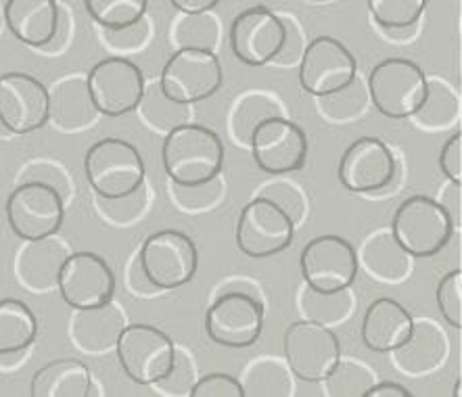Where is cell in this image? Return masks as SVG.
I'll list each match as a JSON object with an SVG mask.
<instances>
[{
  "label": "cell",
  "mask_w": 462,
  "mask_h": 397,
  "mask_svg": "<svg viewBox=\"0 0 462 397\" xmlns=\"http://www.w3.org/2000/svg\"><path fill=\"white\" fill-rule=\"evenodd\" d=\"M162 162L168 178L180 187L209 182L224 168V143L201 124H180L163 138Z\"/></svg>",
  "instance_id": "cell-1"
},
{
  "label": "cell",
  "mask_w": 462,
  "mask_h": 397,
  "mask_svg": "<svg viewBox=\"0 0 462 397\" xmlns=\"http://www.w3.org/2000/svg\"><path fill=\"white\" fill-rule=\"evenodd\" d=\"M389 230L412 260H425L444 251L457 228L438 198L412 195L395 209Z\"/></svg>",
  "instance_id": "cell-2"
},
{
  "label": "cell",
  "mask_w": 462,
  "mask_h": 397,
  "mask_svg": "<svg viewBox=\"0 0 462 397\" xmlns=\"http://www.w3.org/2000/svg\"><path fill=\"white\" fill-rule=\"evenodd\" d=\"M86 180L97 197L120 198L132 195L144 184V162L141 151L122 138H101L84 155Z\"/></svg>",
  "instance_id": "cell-3"
},
{
  "label": "cell",
  "mask_w": 462,
  "mask_h": 397,
  "mask_svg": "<svg viewBox=\"0 0 462 397\" xmlns=\"http://www.w3.org/2000/svg\"><path fill=\"white\" fill-rule=\"evenodd\" d=\"M368 98L381 115L408 119L417 114L427 95V74L404 57L383 59L366 79Z\"/></svg>",
  "instance_id": "cell-4"
},
{
  "label": "cell",
  "mask_w": 462,
  "mask_h": 397,
  "mask_svg": "<svg viewBox=\"0 0 462 397\" xmlns=\"http://www.w3.org/2000/svg\"><path fill=\"white\" fill-rule=\"evenodd\" d=\"M117 360L132 383L153 387L176 360V343L153 324H126L116 343Z\"/></svg>",
  "instance_id": "cell-5"
},
{
  "label": "cell",
  "mask_w": 462,
  "mask_h": 397,
  "mask_svg": "<svg viewBox=\"0 0 462 397\" xmlns=\"http://www.w3.org/2000/svg\"><path fill=\"white\" fill-rule=\"evenodd\" d=\"M6 222L22 241H42L55 236L63 226L65 203L51 184L30 180L19 184L5 203Z\"/></svg>",
  "instance_id": "cell-6"
},
{
  "label": "cell",
  "mask_w": 462,
  "mask_h": 397,
  "mask_svg": "<svg viewBox=\"0 0 462 397\" xmlns=\"http://www.w3.org/2000/svg\"><path fill=\"white\" fill-rule=\"evenodd\" d=\"M224 71L214 51L178 49L171 52L160 76L163 95L182 105L208 101L222 88Z\"/></svg>",
  "instance_id": "cell-7"
},
{
  "label": "cell",
  "mask_w": 462,
  "mask_h": 397,
  "mask_svg": "<svg viewBox=\"0 0 462 397\" xmlns=\"http://www.w3.org/2000/svg\"><path fill=\"white\" fill-rule=\"evenodd\" d=\"M138 262L157 291H176L195 278L199 251L187 233L160 230L143 243Z\"/></svg>",
  "instance_id": "cell-8"
},
{
  "label": "cell",
  "mask_w": 462,
  "mask_h": 397,
  "mask_svg": "<svg viewBox=\"0 0 462 397\" xmlns=\"http://www.w3.org/2000/svg\"><path fill=\"white\" fill-rule=\"evenodd\" d=\"M295 222L268 197L257 195L241 209L236 222V249L252 260H266L291 247Z\"/></svg>",
  "instance_id": "cell-9"
},
{
  "label": "cell",
  "mask_w": 462,
  "mask_h": 397,
  "mask_svg": "<svg viewBox=\"0 0 462 397\" xmlns=\"http://www.w3.org/2000/svg\"><path fill=\"white\" fill-rule=\"evenodd\" d=\"M86 86L97 114L122 117L136 111L144 92L143 69L134 61L114 55L92 65L86 74Z\"/></svg>",
  "instance_id": "cell-10"
},
{
  "label": "cell",
  "mask_w": 462,
  "mask_h": 397,
  "mask_svg": "<svg viewBox=\"0 0 462 397\" xmlns=\"http://www.w3.org/2000/svg\"><path fill=\"white\" fill-rule=\"evenodd\" d=\"M263 306L247 291H226L211 303L206 314V335L211 343L230 349H245L260 341Z\"/></svg>",
  "instance_id": "cell-11"
},
{
  "label": "cell",
  "mask_w": 462,
  "mask_h": 397,
  "mask_svg": "<svg viewBox=\"0 0 462 397\" xmlns=\"http://www.w3.org/2000/svg\"><path fill=\"white\" fill-rule=\"evenodd\" d=\"M282 346L291 374L306 383H320L341 357V343L335 330L306 318L289 324Z\"/></svg>",
  "instance_id": "cell-12"
},
{
  "label": "cell",
  "mask_w": 462,
  "mask_h": 397,
  "mask_svg": "<svg viewBox=\"0 0 462 397\" xmlns=\"http://www.w3.org/2000/svg\"><path fill=\"white\" fill-rule=\"evenodd\" d=\"M300 268L306 287L333 293L356 282L360 270L358 251L339 235L316 236L301 249Z\"/></svg>",
  "instance_id": "cell-13"
},
{
  "label": "cell",
  "mask_w": 462,
  "mask_h": 397,
  "mask_svg": "<svg viewBox=\"0 0 462 397\" xmlns=\"http://www.w3.org/2000/svg\"><path fill=\"white\" fill-rule=\"evenodd\" d=\"M254 162L263 174L287 176L308 162V136L287 115L268 117L257 125L249 141Z\"/></svg>",
  "instance_id": "cell-14"
},
{
  "label": "cell",
  "mask_w": 462,
  "mask_h": 397,
  "mask_svg": "<svg viewBox=\"0 0 462 397\" xmlns=\"http://www.w3.org/2000/svg\"><path fill=\"white\" fill-rule=\"evenodd\" d=\"M61 300L71 309L101 308L116 295V274L105 257L92 251L68 254L57 276Z\"/></svg>",
  "instance_id": "cell-15"
},
{
  "label": "cell",
  "mask_w": 462,
  "mask_h": 397,
  "mask_svg": "<svg viewBox=\"0 0 462 397\" xmlns=\"http://www.w3.org/2000/svg\"><path fill=\"white\" fill-rule=\"evenodd\" d=\"M358 76V61L341 40L319 36L310 40L300 59V84L312 97L337 92Z\"/></svg>",
  "instance_id": "cell-16"
},
{
  "label": "cell",
  "mask_w": 462,
  "mask_h": 397,
  "mask_svg": "<svg viewBox=\"0 0 462 397\" xmlns=\"http://www.w3.org/2000/svg\"><path fill=\"white\" fill-rule=\"evenodd\" d=\"M337 176L349 193L374 195L393 182L395 157L381 138L360 136L343 151Z\"/></svg>",
  "instance_id": "cell-17"
},
{
  "label": "cell",
  "mask_w": 462,
  "mask_h": 397,
  "mask_svg": "<svg viewBox=\"0 0 462 397\" xmlns=\"http://www.w3.org/2000/svg\"><path fill=\"white\" fill-rule=\"evenodd\" d=\"M230 49L241 63L249 68H263L279 55L285 40V23L279 13L263 5L249 6L233 19Z\"/></svg>",
  "instance_id": "cell-18"
},
{
  "label": "cell",
  "mask_w": 462,
  "mask_h": 397,
  "mask_svg": "<svg viewBox=\"0 0 462 397\" xmlns=\"http://www.w3.org/2000/svg\"><path fill=\"white\" fill-rule=\"evenodd\" d=\"M0 124L13 134H32L49 124V88L23 71L0 76Z\"/></svg>",
  "instance_id": "cell-19"
},
{
  "label": "cell",
  "mask_w": 462,
  "mask_h": 397,
  "mask_svg": "<svg viewBox=\"0 0 462 397\" xmlns=\"http://www.w3.org/2000/svg\"><path fill=\"white\" fill-rule=\"evenodd\" d=\"M450 346L441 327L431 318L412 322L411 337L392 352L393 366L404 376H427L446 362Z\"/></svg>",
  "instance_id": "cell-20"
},
{
  "label": "cell",
  "mask_w": 462,
  "mask_h": 397,
  "mask_svg": "<svg viewBox=\"0 0 462 397\" xmlns=\"http://www.w3.org/2000/svg\"><path fill=\"white\" fill-rule=\"evenodd\" d=\"M3 15L6 30L19 42L44 49L57 38L61 13L57 0H6Z\"/></svg>",
  "instance_id": "cell-21"
},
{
  "label": "cell",
  "mask_w": 462,
  "mask_h": 397,
  "mask_svg": "<svg viewBox=\"0 0 462 397\" xmlns=\"http://www.w3.org/2000/svg\"><path fill=\"white\" fill-rule=\"evenodd\" d=\"M414 318L400 301L379 297L366 308L360 337L366 349L374 354H392L411 337Z\"/></svg>",
  "instance_id": "cell-22"
},
{
  "label": "cell",
  "mask_w": 462,
  "mask_h": 397,
  "mask_svg": "<svg viewBox=\"0 0 462 397\" xmlns=\"http://www.w3.org/2000/svg\"><path fill=\"white\" fill-rule=\"evenodd\" d=\"M71 316V339L86 354H103L116 349L117 337L126 327V316L114 303L101 308L74 309Z\"/></svg>",
  "instance_id": "cell-23"
},
{
  "label": "cell",
  "mask_w": 462,
  "mask_h": 397,
  "mask_svg": "<svg viewBox=\"0 0 462 397\" xmlns=\"http://www.w3.org/2000/svg\"><path fill=\"white\" fill-rule=\"evenodd\" d=\"M358 263L368 276L385 284L404 282L412 272V257L402 249L389 228L377 230L366 238L358 254Z\"/></svg>",
  "instance_id": "cell-24"
},
{
  "label": "cell",
  "mask_w": 462,
  "mask_h": 397,
  "mask_svg": "<svg viewBox=\"0 0 462 397\" xmlns=\"http://www.w3.org/2000/svg\"><path fill=\"white\" fill-rule=\"evenodd\" d=\"M90 392V368L74 357H61L44 364L36 370L30 383L32 397H88Z\"/></svg>",
  "instance_id": "cell-25"
},
{
  "label": "cell",
  "mask_w": 462,
  "mask_h": 397,
  "mask_svg": "<svg viewBox=\"0 0 462 397\" xmlns=\"http://www.w3.org/2000/svg\"><path fill=\"white\" fill-rule=\"evenodd\" d=\"M97 109L86 86V76L65 78L49 90V122L63 130H80L95 122Z\"/></svg>",
  "instance_id": "cell-26"
},
{
  "label": "cell",
  "mask_w": 462,
  "mask_h": 397,
  "mask_svg": "<svg viewBox=\"0 0 462 397\" xmlns=\"http://www.w3.org/2000/svg\"><path fill=\"white\" fill-rule=\"evenodd\" d=\"M65 257H68V251L63 245L52 241V236L42 238V241H28V245L19 251V281L36 293H46L57 287L59 268Z\"/></svg>",
  "instance_id": "cell-27"
},
{
  "label": "cell",
  "mask_w": 462,
  "mask_h": 397,
  "mask_svg": "<svg viewBox=\"0 0 462 397\" xmlns=\"http://www.w3.org/2000/svg\"><path fill=\"white\" fill-rule=\"evenodd\" d=\"M285 115V105L279 101V97L270 95L263 90H247L236 98L228 117L230 136L241 147H249L254 130L263 119Z\"/></svg>",
  "instance_id": "cell-28"
},
{
  "label": "cell",
  "mask_w": 462,
  "mask_h": 397,
  "mask_svg": "<svg viewBox=\"0 0 462 397\" xmlns=\"http://www.w3.org/2000/svg\"><path fill=\"white\" fill-rule=\"evenodd\" d=\"M38 318L22 300H0V355H17L34 346Z\"/></svg>",
  "instance_id": "cell-29"
},
{
  "label": "cell",
  "mask_w": 462,
  "mask_h": 397,
  "mask_svg": "<svg viewBox=\"0 0 462 397\" xmlns=\"http://www.w3.org/2000/svg\"><path fill=\"white\" fill-rule=\"evenodd\" d=\"M460 117L458 92L441 78L427 76V95L417 114L411 115L419 128L446 130L452 128Z\"/></svg>",
  "instance_id": "cell-30"
},
{
  "label": "cell",
  "mask_w": 462,
  "mask_h": 397,
  "mask_svg": "<svg viewBox=\"0 0 462 397\" xmlns=\"http://www.w3.org/2000/svg\"><path fill=\"white\" fill-rule=\"evenodd\" d=\"M245 397H291L293 379L287 362L274 357H257L243 370L241 379Z\"/></svg>",
  "instance_id": "cell-31"
},
{
  "label": "cell",
  "mask_w": 462,
  "mask_h": 397,
  "mask_svg": "<svg viewBox=\"0 0 462 397\" xmlns=\"http://www.w3.org/2000/svg\"><path fill=\"white\" fill-rule=\"evenodd\" d=\"M220 22L211 11L180 13L170 28V42L178 49H203L214 51L220 42Z\"/></svg>",
  "instance_id": "cell-32"
},
{
  "label": "cell",
  "mask_w": 462,
  "mask_h": 397,
  "mask_svg": "<svg viewBox=\"0 0 462 397\" xmlns=\"http://www.w3.org/2000/svg\"><path fill=\"white\" fill-rule=\"evenodd\" d=\"M356 295L352 287L322 293L310 287H303L300 295V309L306 320L325 324V327H337L346 322L356 309Z\"/></svg>",
  "instance_id": "cell-33"
},
{
  "label": "cell",
  "mask_w": 462,
  "mask_h": 397,
  "mask_svg": "<svg viewBox=\"0 0 462 397\" xmlns=\"http://www.w3.org/2000/svg\"><path fill=\"white\" fill-rule=\"evenodd\" d=\"M138 111L144 122H147L155 132H163L168 134L176 125L187 124L193 117V109L190 105H182L171 101L170 97L163 95L160 82H153L151 86H144L143 98L138 103Z\"/></svg>",
  "instance_id": "cell-34"
},
{
  "label": "cell",
  "mask_w": 462,
  "mask_h": 397,
  "mask_svg": "<svg viewBox=\"0 0 462 397\" xmlns=\"http://www.w3.org/2000/svg\"><path fill=\"white\" fill-rule=\"evenodd\" d=\"M320 383L322 393L327 397H366L377 383V373L366 364L339 357V362Z\"/></svg>",
  "instance_id": "cell-35"
},
{
  "label": "cell",
  "mask_w": 462,
  "mask_h": 397,
  "mask_svg": "<svg viewBox=\"0 0 462 397\" xmlns=\"http://www.w3.org/2000/svg\"><path fill=\"white\" fill-rule=\"evenodd\" d=\"M368 103H371L368 90L358 76H356L346 88L331 92V95L319 97L320 114L333 124H347L352 122V119L365 115Z\"/></svg>",
  "instance_id": "cell-36"
},
{
  "label": "cell",
  "mask_w": 462,
  "mask_h": 397,
  "mask_svg": "<svg viewBox=\"0 0 462 397\" xmlns=\"http://www.w3.org/2000/svg\"><path fill=\"white\" fill-rule=\"evenodd\" d=\"M84 6L103 30H122L147 15L149 0H84Z\"/></svg>",
  "instance_id": "cell-37"
},
{
  "label": "cell",
  "mask_w": 462,
  "mask_h": 397,
  "mask_svg": "<svg viewBox=\"0 0 462 397\" xmlns=\"http://www.w3.org/2000/svg\"><path fill=\"white\" fill-rule=\"evenodd\" d=\"M429 0H366L374 23L385 32L411 30L420 22Z\"/></svg>",
  "instance_id": "cell-38"
},
{
  "label": "cell",
  "mask_w": 462,
  "mask_h": 397,
  "mask_svg": "<svg viewBox=\"0 0 462 397\" xmlns=\"http://www.w3.org/2000/svg\"><path fill=\"white\" fill-rule=\"evenodd\" d=\"M170 197L182 211L214 209L224 197V182L220 176L211 178L209 182L193 184V187H180V184L171 182Z\"/></svg>",
  "instance_id": "cell-39"
},
{
  "label": "cell",
  "mask_w": 462,
  "mask_h": 397,
  "mask_svg": "<svg viewBox=\"0 0 462 397\" xmlns=\"http://www.w3.org/2000/svg\"><path fill=\"white\" fill-rule=\"evenodd\" d=\"M439 314L452 328H462V270H450L435 289Z\"/></svg>",
  "instance_id": "cell-40"
},
{
  "label": "cell",
  "mask_w": 462,
  "mask_h": 397,
  "mask_svg": "<svg viewBox=\"0 0 462 397\" xmlns=\"http://www.w3.org/2000/svg\"><path fill=\"white\" fill-rule=\"evenodd\" d=\"M195 381H197V370H195L193 360H190V355L184 352V349L176 347L174 366H171L170 373L163 376L162 381H157L153 387L163 395L189 397Z\"/></svg>",
  "instance_id": "cell-41"
},
{
  "label": "cell",
  "mask_w": 462,
  "mask_h": 397,
  "mask_svg": "<svg viewBox=\"0 0 462 397\" xmlns=\"http://www.w3.org/2000/svg\"><path fill=\"white\" fill-rule=\"evenodd\" d=\"M262 197H268L270 201H274L282 211H287L289 217L295 222V226L303 220L308 211L306 197H303L301 189L293 184L291 180H274L266 184L260 190Z\"/></svg>",
  "instance_id": "cell-42"
},
{
  "label": "cell",
  "mask_w": 462,
  "mask_h": 397,
  "mask_svg": "<svg viewBox=\"0 0 462 397\" xmlns=\"http://www.w3.org/2000/svg\"><path fill=\"white\" fill-rule=\"evenodd\" d=\"M189 397H245V392L233 374L209 373L195 381Z\"/></svg>",
  "instance_id": "cell-43"
},
{
  "label": "cell",
  "mask_w": 462,
  "mask_h": 397,
  "mask_svg": "<svg viewBox=\"0 0 462 397\" xmlns=\"http://www.w3.org/2000/svg\"><path fill=\"white\" fill-rule=\"evenodd\" d=\"M282 23H285V40H282V46L279 51V55L273 59V63L282 65V68H291V65L300 63V59L306 51V34H303L300 22L291 15H281Z\"/></svg>",
  "instance_id": "cell-44"
},
{
  "label": "cell",
  "mask_w": 462,
  "mask_h": 397,
  "mask_svg": "<svg viewBox=\"0 0 462 397\" xmlns=\"http://www.w3.org/2000/svg\"><path fill=\"white\" fill-rule=\"evenodd\" d=\"M151 36V25L147 19H141V22L128 25V28L122 30H105V40L111 49L116 51H136L149 42Z\"/></svg>",
  "instance_id": "cell-45"
},
{
  "label": "cell",
  "mask_w": 462,
  "mask_h": 397,
  "mask_svg": "<svg viewBox=\"0 0 462 397\" xmlns=\"http://www.w3.org/2000/svg\"><path fill=\"white\" fill-rule=\"evenodd\" d=\"M439 170L450 182L462 184V132L457 130L439 151Z\"/></svg>",
  "instance_id": "cell-46"
},
{
  "label": "cell",
  "mask_w": 462,
  "mask_h": 397,
  "mask_svg": "<svg viewBox=\"0 0 462 397\" xmlns=\"http://www.w3.org/2000/svg\"><path fill=\"white\" fill-rule=\"evenodd\" d=\"M460 187L462 184L448 180L444 190H441V197L438 198L441 208H444L448 211V216H450L454 228H460Z\"/></svg>",
  "instance_id": "cell-47"
},
{
  "label": "cell",
  "mask_w": 462,
  "mask_h": 397,
  "mask_svg": "<svg viewBox=\"0 0 462 397\" xmlns=\"http://www.w3.org/2000/svg\"><path fill=\"white\" fill-rule=\"evenodd\" d=\"M128 281H130V289L132 293L136 295H144V297H151L153 293H157V289L151 284V281L144 274V270L141 266V262H138V255L132 260L130 263V270H128Z\"/></svg>",
  "instance_id": "cell-48"
},
{
  "label": "cell",
  "mask_w": 462,
  "mask_h": 397,
  "mask_svg": "<svg viewBox=\"0 0 462 397\" xmlns=\"http://www.w3.org/2000/svg\"><path fill=\"white\" fill-rule=\"evenodd\" d=\"M366 397H412V393L408 392L404 385H400V383L383 381V383H374L371 392L366 393Z\"/></svg>",
  "instance_id": "cell-49"
},
{
  "label": "cell",
  "mask_w": 462,
  "mask_h": 397,
  "mask_svg": "<svg viewBox=\"0 0 462 397\" xmlns=\"http://www.w3.org/2000/svg\"><path fill=\"white\" fill-rule=\"evenodd\" d=\"M170 3L178 13H201L214 11L220 0H170Z\"/></svg>",
  "instance_id": "cell-50"
},
{
  "label": "cell",
  "mask_w": 462,
  "mask_h": 397,
  "mask_svg": "<svg viewBox=\"0 0 462 397\" xmlns=\"http://www.w3.org/2000/svg\"><path fill=\"white\" fill-rule=\"evenodd\" d=\"M454 397H460V381L457 383V387H454Z\"/></svg>",
  "instance_id": "cell-51"
},
{
  "label": "cell",
  "mask_w": 462,
  "mask_h": 397,
  "mask_svg": "<svg viewBox=\"0 0 462 397\" xmlns=\"http://www.w3.org/2000/svg\"><path fill=\"white\" fill-rule=\"evenodd\" d=\"M5 23V15H3V9H0V25Z\"/></svg>",
  "instance_id": "cell-52"
}]
</instances>
